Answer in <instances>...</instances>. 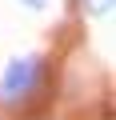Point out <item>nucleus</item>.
Segmentation results:
<instances>
[{
  "label": "nucleus",
  "instance_id": "2",
  "mask_svg": "<svg viewBox=\"0 0 116 120\" xmlns=\"http://www.w3.org/2000/svg\"><path fill=\"white\" fill-rule=\"evenodd\" d=\"M20 4H28V8H44L48 0H20Z\"/></svg>",
  "mask_w": 116,
  "mask_h": 120
},
{
  "label": "nucleus",
  "instance_id": "1",
  "mask_svg": "<svg viewBox=\"0 0 116 120\" xmlns=\"http://www.w3.org/2000/svg\"><path fill=\"white\" fill-rule=\"evenodd\" d=\"M36 76H40V60L32 56V60H12V64L4 68V80H0V100H20V96H28V88L36 84Z\"/></svg>",
  "mask_w": 116,
  "mask_h": 120
},
{
  "label": "nucleus",
  "instance_id": "3",
  "mask_svg": "<svg viewBox=\"0 0 116 120\" xmlns=\"http://www.w3.org/2000/svg\"><path fill=\"white\" fill-rule=\"evenodd\" d=\"M108 4H112V0H96V8H108Z\"/></svg>",
  "mask_w": 116,
  "mask_h": 120
}]
</instances>
